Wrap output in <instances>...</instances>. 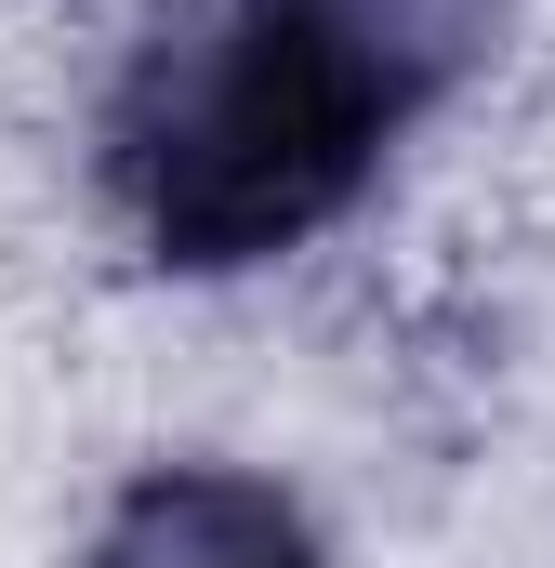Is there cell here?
I'll return each mask as SVG.
<instances>
[{"instance_id":"2","label":"cell","mask_w":555,"mask_h":568,"mask_svg":"<svg viewBox=\"0 0 555 568\" xmlns=\"http://www.w3.org/2000/svg\"><path fill=\"white\" fill-rule=\"evenodd\" d=\"M80 568H331V556L291 489L239 476V463H159L107 503Z\"/></svg>"},{"instance_id":"1","label":"cell","mask_w":555,"mask_h":568,"mask_svg":"<svg viewBox=\"0 0 555 568\" xmlns=\"http://www.w3.org/2000/svg\"><path fill=\"white\" fill-rule=\"evenodd\" d=\"M490 27L503 0H172L107 93V199L172 278L278 265L371 199Z\"/></svg>"}]
</instances>
